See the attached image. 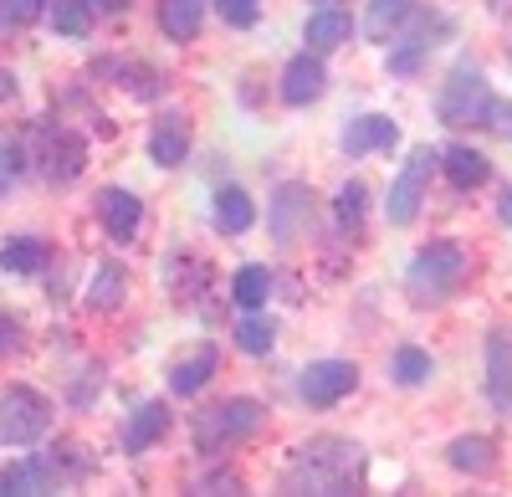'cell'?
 Wrapping results in <instances>:
<instances>
[{
  "instance_id": "26",
  "label": "cell",
  "mask_w": 512,
  "mask_h": 497,
  "mask_svg": "<svg viewBox=\"0 0 512 497\" xmlns=\"http://www.w3.org/2000/svg\"><path fill=\"white\" fill-rule=\"evenodd\" d=\"M431 47H436L431 26H425V31H405L400 41H390V72H400V77L420 72V62H425V52H431Z\"/></svg>"
},
{
  "instance_id": "1",
  "label": "cell",
  "mask_w": 512,
  "mask_h": 497,
  "mask_svg": "<svg viewBox=\"0 0 512 497\" xmlns=\"http://www.w3.org/2000/svg\"><path fill=\"white\" fill-rule=\"evenodd\" d=\"M364 472V451L344 436H323L297 446V457L287 467V487L292 492H349Z\"/></svg>"
},
{
  "instance_id": "28",
  "label": "cell",
  "mask_w": 512,
  "mask_h": 497,
  "mask_svg": "<svg viewBox=\"0 0 512 497\" xmlns=\"http://www.w3.org/2000/svg\"><path fill=\"white\" fill-rule=\"evenodd\" d=\"M47 16H52V31L57 36H88V26H93V6L88 0H47Z\"/></svg>"
},
{
  "instance_id": "23",
  "label": "cell",
  "mask_w": 512,
  "mask_h": 497,
  "mask_svg": "<svg viewBox=\"0 0 512 497\" xmlns=\"http://www.w3.org/2000/svg\"><path fill=\"white\" fill-rule=\"evenodd\" d=\"M410 16H415V0H369L364 31H369V41H390Z\"/></svg>"
},
{
  "instance_id": "29",
  "label": "cell",
  "mask_w": 512,
  "mask_h": 497,
  "mask_svg": "<svg viewBox=\"0 0 512 497\" xmlns=\"http://www.w3.org/2000/svg\"><path fill=\"white\" fill-rule=\"evenodd\" d=\"M431 369H436V359L425 354V349H415V344L395 349V359H390V375H395V385H410V390L431 380Z\"/></svg>"
},
{
  "instance_id": "31",
  "label": "cell",
  "mask_w": 512,
  "mask_h": 497,
  "mask_svg": "<svg viewBox=\"0 0 512 497\" xmlns=\"http://www.w3.org/2000/svg\"><path fill=\"white\" fill-rule=\"evenodd\" d=\"M364 205H369V190H364V180H349L344 190L333 195V216L344 221V226H359V221H364Z\"/></svg>"
},
{
  "instance_id": "9",
  "label": "cell",
  "mask_w": 512,
  "mask_h": 497,
  "mask_svg": "<svg viewBox=\"0 0 512 497\" xmlns=\"http://www.w3.org/2000/svg\"><path fill=\"white\" fill-rule=\"evenodd\" d=\"M323 88H328V67H323L318 52H303V57H292V62L282 67V103H287V108L318 103Z\"/></svg>"
},
{
  "instance_id": "7",
  "label": "cell",
  "mask_w": 512,
  "mask_h": 497,
  "mask_svg": "<svg viewBox=\"0 0 512 497\" xmlns=\"http://www.w3.org/2000/svg\"><path fill=\"white\" fill-rule=\"evenodd\" d=\"M354 385H359V364H349V359H318L297 375V395H303L313 410L338 405L344 395H354Z\"/></svg>"
},
{
  "instance_id": "13",
  "label": "cell",
  "mask_w": 512,
  "mask_h": 497,
  "mask_svg": "<svg viewBox=\"0 0 512 497\" xmlns=\"http://www.w3.org/2000/svg\"><path fill=\"white\" fill-rule=\"evenodd\" d=\"M395 139H400V129H395L390 113H364L344 129V154L359 159V154H374V149H390Z\"/></svg>"
},
{
  "instance_id": "4",
  "label": "cell",
  "mask_w": 512,
  "mask_h": 497,
  "mask_svg": "<svg viewBox=\"0 0 512 497\" xmlns=\"http://www.w3.org/2000/svg\"><path fill=\"white\" fill-rule=\"evenodd\" d=\"M461 272H466V252L456 241H431V246H420V257L410 262V287H415V303H425V298H446L451 287L461 282Z\"/></svg>"
},
{
  "instance_id": "38",
  "label": "cell",
  "mask_w": 512,
  "mask_h": 497,
  "mask_svg": "<svg viewBox=\"0 0 512 497\" xmlns=\"http://www.w3.org/2000/svg\"><path fill=\"white\" fill-rule=\"evenodd\" d=\"M497 216H502V226H512V185L502 190V205H497Z\"/></svg>"
},
{
  "instance_id": "37",
  "label": "cell",
  "mask_w": 512,
  "mask_h": 497,
  "mask_svg": "<svg viewBox=\"0 0 512 497\" xmlns=\"http://www.w3.org/2000/svg\"><path fill=\"white\" fill-rule=\"evenodd\" d=\"M11 98H16V77L0 67V103H11Z\"/></svg>"
},
{
  "instance_id": "16",
  "label": "cell",
  "mask_w": 512,
  "mask_h": 497,
  "mask_svg": "<svg viewBox=\"0 0 512 497\" xmlns=\"http://www.w3.org/2000/svg\"><path fill=\"white\" fill-rule=\"evenodd\" d=\"M82 164H88V144H82L77 134H47V175L57 180V185H67V180H77L82 175Z\"/></svg>"
},
{
  "instance_id": "25",
  "label": "cell",
  "mask_w": 512,
  "mask_h": 497,
  "mask_svg": "<svg viewBox=\"0 0 512 497\" xmlns=\"http://www.w3.org/2000/svg\"><path fill=\"white\" fill-rule=\"evenodd\" d=\"M123 287H128V272H123L118 262H103V267L93 272V287H88V308H93V313H113V308L123 303Z\"/></svg>"
},
{
  "instance_id": "10",
  "label": "cell",
  "mask_w": 512,
  "mask_h": 497,
  "mask_svg": "<svg viewBox=\"0 0 512 497\" xmlns=\"http://www.w3.org/2000/svg\"><path fill=\"white\" fill-rule=\"evenodd\" d=\"M98 216H103L113 241H134L144 226V200L123 185H108V190H98Z\"/></svg>"
},
{
  "instance_id": "34",
  "label": "cell",
  "mask_w": 512,
  "mask_h": 497,
  "mask_svg": "<svg viewBox=\"0 0 512 497\" xmlns=\"http://www.w3.org/2000/svg\"><path fill=\"white\" fill-rule=\"evenodd\" d=\"M482 129L492 134H512V98H487V113H482Z\"/></svg>"
},
{
  "instance_id": "32",
  "label": "cell",
  "mask_w": 512,
  "mask_h": 497,
  "mask_svg": "<svg viewBox=\"0 0 512 497\" xmlns=\"http://www.w3.org/2000/svg\"><path fill=\"white\" fill-rule=\"evenodd\" d=\"M216 11H221L226 26L246 31V26H256V16H262V0H216Z\"/></svg>"
},
{
  "instance_id": "33",
  "label": "cell",
  "mask_w": 512,
  "mask_h": 497,
  "mask_svg": "<svg viewBox=\"0 0 512 497\" xmlns=\"http://www.w3.org/2000/svg\"><path fill=\"white\" fill-rule=\"evenodd\" d=\"M41 11L47 0H0V26H31Z\"/></svg>"
},
{
  "instance_id": "18",
  "label": "cell",
  "mask_w": 512,
  "mask_h": 497,
  "mask_svg": "<svg viewBox=\"0 0 512 497\" xmlns=\"http://www.w3.org/2000/svg\"><path fill=\"white\" fill-rule=\"evenodd\" d=\"M251 226H256L251 195H246L241 185H221V190H216V231H221V236H241V231H251Z\"/></svg>"
},
{
  "instance_id": "14",
  "label": "cell",
  "mask_w": 512,
  "mask_h": 497,
  "mask_svg": "<svg viewBox=\"0 0 512 497\" xmlns=\"http://www.w3.org/2000/svg\"><path fill=\"white\" fill-rule=\"evenodd\" d=\"M354 36V21L338 11V6H318L313 16H308V31H303V41H308V52H333V47H344V41Z\"/></svg>"
},
{
  "instance_id": "5",
  "label": "cell",
  "mask_w": 512,
  "mask_h": 497,
  "mask_svg": "<svg viewBox=\"0 0 512 497\" xmlns=\"http://www.w3.org/2000/svg\"><path fill=\"white\" fill-rule=\"evenodd\" d=\"M262 416H267V410L256 405L251 395H236V400H226V405H216V410H205L200 426H195V436H200L205 451H216V446H226V441H246L256 426H262Z\"/></svg>"
},
{
  "instance_id": "8",
  "label": "cell",
  "mask_w": 512,
  "mask_h": 497,
  "mask_svg": "<svg viewBox=\"0 0 512 497\" xmlns=\"http://www.w3.org/2000/svg\"><path fill=\"white\" fill-rule=\"evenodd\" d=\"M267 221H272V236H277V246H292L297 236L308 231V221H313V190H308V185H297V180L277 185Z\"/></svg>"
},
{
  "instance_id": "24",
  "label": "cell",
  "mask_w": 512,
  "mask_h": 497,
  "mask_svg": "<svg viewBox=\"0 0 512 497\" xmlns=\"http://www.w3.org/2000/svg\"><path fill=\"white\" fill-rule=\"evenodd\" d=\"M231 298L241 303V308H267V298H272V272L262 267V262H246L236 277H231Z\"/></svg>"
},
{
  "instance_id": "22",
  "label": "cell",
  "mask_w": 512,
  "mask_h": 497,
  "mask_svg": "<svg viewBox=\"0 0 512 497\" xmlns=\"http://www.w3.org/2000/svg\"><path fill=\"white\" fill-rule=\"evenodd\" d=\"M52 477H57V467L47 457H21L16 467L0 472V492H26L31 497V492H47Z\"/></svg>"
},
{
  "instance_id": "20",
  "label": "cell",
  "mask_w": 512,
  "mask_h": 497,
  "mask_svg": "<svg viewBox=\"0 0 512 497\" xmlns=\"http://www.w3.org/2000/svg\"><path fill=\"white\" fill-rule=\"evenodd\" d=\"M446 462H451L456 472H472V477H487V472L497 467V446H492L487 436H456V441L446 446Z\"/></svg>"
},
{
  "instance_id": "12",
  "label": "cell",
  "mask_w": 512,
  "mask_h": 497,
  "mask_svg": "<svg viewBox=\"0 0 512 497\" xmlns=\"http://www.w3.org/2000/svg\"><path fill=\"white\" fill-rule=\"evenodd\" d=\"M190 154V123L185 113H159L154 134H149V159L159 164V170H180Z\"/></svg>"
},
{
  "instance_id": "2",
  "label": "cell",
  "mask_w": 512,
  "mask_h": 497,
  "mask_svg": "<svg viewBox=\"0 0 512 497\" xmlns=\"http://www.w3.org/2000/svg\"><path fill=\"white\" fill-rule=\"evenodd\" d=\"M487 98H492V88H487L482 67H472V62H456V67H451V77L441 82L436 113H441L446 129H466V123H482Z\"/></svg>"
},
{
  "instance_id": "11",
  "label": "cell",
  "mask_w": 512,
  "mask_h": 497,
  "mask_svg": "<svg viewBox=\"0 0 512 497\" xmlns=\"http://www.w3.org/2000/svg\"><path fill=\"white\" fill-rule=\"evenodd\" d=\"M487 395L497 416L512 421V328H497L487 339Z\"/></svg>"
},
{
  "instance_id": "19",
  "label": "cell",
  "mask_w": 512,
  "mask_h": 497,
  "mask_svg": "<svg viewBox=\"0 0 512 497\" xmlns=\"http://www.w3.org/2000/svg\"><path fill=\"white\" fill-rule=\"evenodd\" d=\"M216 344H200L195 354H185L175 369H169V390H175V395H195L210 375H216Z\"/></svg>"
},
{
  "instance_id": "39",
  "label": "cell",
  "mask_w": 512,
  "mask_h": 497,
  "mask_svg": "<svg viewBox=\"0 0 512 497\" xmlns=\"http://www.w3.org/2000/svg\"><path fill=\"white\" fill-rule=\"evenodd\" d=\"M318 6H333V0H318Z\"/></svg>"
},
{
  "instance_id": "21",
  "label": "cell",
  "mask_w": 512,
  "mask_h": 497,
  "mask_svg": "<svg viewBox=\"0 0 512 497\" xmlns=\"http://www.w3.org/2000/svg\"><path fill=\"white\" fill-rule=\"evenodd\" d=\"M205 21V0H159V26L169 41H195Z\"/></svg>"
},
{
  "instance_id": "35",
  "label": "cell",
  "mask_w": 512,
  "mask_h": 497,
  "mask_svg": "<svg viewBox=\"0 0 512 497\" xmlns=\"http://www.w3.org/2000/svg\"><path fill=\"white\" fill-rule=\"evenodd\" d=\"M26 170V154L16 149V144H0V195L11 190V180Z\"/></svg>"
},
{
  "instance_id": "15",
  "label": "cell",
  "mask_w": 512,
  "mask_h": 497,
  "mask_svg": "<svg viewBox=\"0 0 512 497\" xmlns=\"http://www.w3.org/2000/svg\"><path fill=\"white\" fill-rule=\"evenodd\" d=\"M164 431H169V410L159 400H144V405H134V416H128V426H123V446L149 451L154 441H164Z\"/></svg>"
},
{
  "instance_id": "36",
  "label": "cell",
  "mask_w": 512,
  "mask_h": 497,
  "mask_svg": "<svg viewBox=\"0 0 512 497\" xmlns=\"http://www.w3.org/2000/svg\"><path fill=\"white\" fill-rule=\"evenodd\" d=\"M21 349V323L11 313H0V354H16Z\"/></svg>"
},
{
  "instance_id": "17",
  "label": "cell",
  "mask_w": 512,
  "mask_h": 497,
  "mask_svg": "<svg viewBox=\"0 0 512 497\" xmlns=\"http://www.w3.org/2000/svg\"><path fill=\"white\" fill-rule=\"evenodd\" d=\"M441 170L451 175V185H461V190H477L487 175H492V164H487V154L482 149H472V144H451L441 159Z\"/></svg>"
},
{
  "instance_id": "30",
  "label": "cell",
  "mask_w": 512,
  "mask_h": 497,
  "mask_svg": "<svg viewBox=\"0 0 512 497\" xmlns=\"http://www.w3.org/2000/svg\"><path fill=\"white\" fill-rule=\"evenodd\" d=\"M236 344L246 349V354H272V344H277V323L272 318H241L236 323Z\"/></svg>"
},
{
  "instance_id": "6",
  "label": "cell",
  "mask_w": 512,
  "mask_h": 497,
  "mask_svg": "<svg viewBox=\"0 0 512 497\" xmlns=\"http://www.w3.org/2000/svg\"><path fill=\"white\" fill-rule=\"evenodd\" d=\"M436 149H415L405 159V170L395 175L390 185V200H384V216H390V226H410L415 211H420V200H425V185H431V170H436Z\"/></svg>"
},
{
  "instance_id": "27",
  "label": "cell",
  "mask_w": 512,
  "mask_h": 497,
  "mask_svg": "<svg viewBox=\"0 0 512 497\" xmlns=\"http://www.w3.org/2000/svg\"><path fill=\"white\" fill-rule=\"evenodd\" d=\"M0 267H6V272H41V267H47V241L11 236L6 246H0Z\"/></svg>"
},
{
  "instance_id": "3",
  "label": "cell",
  "mask_w": 512,
  "mask_h": 497,
  "mask_svg": "<svg viewBox=\"0 0 512 497\" xmlns=\"http://www.w3.org/2000/svg\"><path fill=\"white\" fill-rule=\"evenodd\" d=\"M52 426V405L47 395H36L31 385H11L0 395V441L11 446H36Z\"/></svg>"
}]
</instances>
